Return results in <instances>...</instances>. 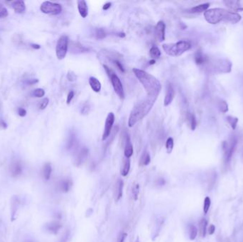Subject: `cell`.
<instances>
[{"label":"cell","mask_w":243,"mask_h":242,"mask_svg":"<svg viewBox=\"0 0 243 242\" xmlns=\"http://www.w3.org/2000/svg\"><path fill=\"white\" fill-rule=\"evenodd\" d=\"M211 205V200L210 198L209 197H206L204 200V214H207L208 212L209 209H210Z\"/></svg>","instance_id":"cell-35"},{"label":"cell","mask_w":243,"mask_h":242,"mask_svg":"<svg viewBox=\"0 0 243 242\" xmlns=\"http://www.w3.org/2000/svg\"><path fill=\"white\" fill-rule=\"evenodd\" d=\"M18 114H19V115L20 116V117H24L27 115V111H26L24 108L19 107V109H18Z\"/></svg>","instance_id":"cell-45"},{"label":"cell","mask_w":243,"mask_h":242,"mask_svg":"<svg viewBox=\"0 0 243 242\" xmlns=\"http://www.w3.org/2000/svg\"><path fill=\"white\" fill-rule=\"evenodd\" d=\"M39 83V80L38 79H30L26 81V84L29 85H33Z\"/></svg>","instance_id":"cell-46"},{"label":"cell","mask_w":243,"mask_h":242,"mask_svg":"<svg viewBox=\"0 0 243 242\" xmlns=\"http://www.w3.org/2000/svg\"><path fill=\"white\" fill-rule=\"evenodd\" d=\"M174 96H175V92L174 87H173V86L171 83H168V85H167L166 87V95H165L164 98V105L165 107H167V106H169L171 102H172V101L174 100Z\"/></svg>","instance_id":"cell-12"},{"label":"cell","mask_w":243,"mask_h":242,"mask_svg":"<svg viewBox=\"0 0 243 242\" xmlns=\"http://www.w3.org/2000/svg\"><path fill=\"white\" fill-rule=\"evenodd\" d=\"M8 14H9V13H8V10L7 9V8L0 4V19L7 17Z\"/></svg>","instance_id":"cell-38"},{"label":"cell","mask_w":243,"mask_h":242,"mask_svg":"<svg viewBox=\"0 0 243 242\" xmlns=\"http://www.w3.org/2000/svg\"><path fill=\"white\" fill-rule=\"evenodd\" d=\"M155 102L156 100L151 99L147 97L145 99L138 102L133 107L129 115L128 120L129 127H134L139 121L146 117L151 111Z\"/></svg>","instance_id":"cell-3"},{"label":"cell","mask_w":243,"mask_h":242,"mask_svg":"<svg viewBox=\"0 0 243 242\" xmlns=\"http://www.w3.org/2000/svg\"><path fill=\"white\" fill-rule=\"evenodd\" d=\"M130 171V160L126 158L123 162L122 169L121 171V174L122 176H127Z\"/></svg>","instance_id":"cell-24"},{"label":"cell","mask_w":243,"mask_h":242,"mask_svg":"<svg viewBox=\"0 0 243 242\" xmlns=\"http://www.w3.org/2000/svg\"><path fill=\"white\" fill-rule=\"evenodd\" d=\"M209 6H210V4L209 3H206V4H203V5H200L198 6H196V7H194L189 10L191 13H200L203 12V11H206L208 10Z\"/></svg>","instance_id":"cell-23"},{"label":"cell","mask_w":243,"mask_h":242,"mask_svg":"<svg viewBox=\"0 0 243 242\" xmlns=\"http://www.w3.org/2000/svg\"><path fill=\"white\" fill-rule=\"evenodd\" d=\"M113 62H114L115 65L117 66V68H118L119 71H120L121 72H122V73H125V68H124V67H123L122 64L120 62H119V61H117V60H115Z\"/></svg>","instance_id":"cell-41"},{"label":"cell","mask_w":243,"mask_h":242,"mask_svg":"<svg viewBox=\"0 0 243 242\" xmlns=\"http://www.w3.org/2000/svg\"><path fill=\"white\" fill-rule=\"evenodd\" d=\"M207 61H208V58L203 54L202 52L200 51L196 52V55H195V62L197 65H203V64L206 63Z\"/></svg>","instance_id":"cell-22"},{"label":"cell","mask_w":243,"mask_h":242,"mask_svg":"<svg viewBox=\"0 0 243 242\" xmlns=\"http://www.w3.org/2000/svg\"><path fill=\"white\" fill-rule=\"evenodd\" d=\"M88 82L90 86V87L92 88V90L95 93H99L100 92L102 85H101L100 82L99 81L98 79L95 77H90L89 78Z\"/></svg>","instance_id":"cell-19"},{"label":"cell","mask_w":243,"mask_h":242,"mask_svg":"<svg viewBox=\"0 0 243 242\" xmlns=\"http://www.w3.org/2000/svg\"><path fill=\"white\" fill-rule=\"evenodd\" d=\"M72 181L69 179H64L59 182V190L63 193H68L72 187Z\"/></svg>","instance_id":"cell-18"},{"label":"cell","mask_w":243,"mask_h":242,"mask_svg":"<svg viewBox=\"0 0 243 242\" xmlns=\"http://www.w3.org/2000/svg\"><path fill=\"white\" fill-rule=\"evenodd\" d=\"M151 162V157H150V154L148 151H145L144 153H143L142 156H141V159H140V165H148Z\"/></svg>","instance_id":"cell-25"},{"label":"cell","mask_w":243,"mask_h":242,"mask_svg":"<svg viewBox=\"0 0 243 242\" xmlns=\"http://www.w3.org/2000/svg\"><path fill=\"white\" fill-rule=\"evenodd\" d=\"M132 71L137 78L144 87L147 93V97L154 100H156L161 90V85L159 80L154 75L142 70L133 68Z\"/></svg>","instance_id":"cell-1"},{"label":"cell","mask_w":243,"mask_h":242,"mask_svg":"<svg viewBox=\"0 0 243 242\" xmlns=\"http://www.w3.org/2000/svg\"><path fill=\"white\" fill-rule=\"evenodd\" d=\"M188 119L189 120V121H190V125H191V129L194 131V130L196 129V124H197L196 117H195V116L194 115H192V114H189Z\"/></svg>","instance_id":"cell-34"},{"label":"cell","mask_w":243,"mask_h":242,"mask_svg":"<svg viewBox=\"0 0 243 242\" xmlns=\"http://www.w3.org/2000/svg\"><path fill=\"white\" fill-rule=\"evenodd\" d=\"M31 47H32L33 49H36V50H38V49H41V46H40V45H39V44H35V43L32 44V45H31Z\"/></svg>","instance_id":"cell-52"},{"label":"cell","mask_w":243,"mask_h":242,"mask_svg":"<svg viewBox=\"0 0 243 242\" xmlns=\"http://www.w3.org/2000/svg\"><path fill=\"white\" fill-rule=\"evenodd\" d=\"M11 7L14 10L15 12L21 14L24 13L26 10V5L24 1L21 0H18V1H14L11 3Z\"/></svg>","instance_id":"cell-17"},{"label":"cell","mask_w":243,"mask_h":242,"mask_svg":"<svg viewBox=\"0 0 243 242\" xmlns=\"http://www.w3.org/2000/svg\"><path fill=\"white\" fill-rule=\"evenodd\" d=\"M115 117L114 113L109 112L106 118V120H105V129H104V131H103V137H102L103 141H105V140H106L107 138L109 137V135H110L111 131H112L113 124H114V123H115Z\"/></svg>","instance_id":"cell-9"},{"label":"cell","mask_w":243,"mask_h":242,"mask_svg":"<svg viewBox=\"0 0 243 242\" xmlns=\"http://www.w3.org/2000/svg\"><path fill=\"white\" fill-rule=\"evenodd\" d=\"M73 51H75V53H83V52H87L88 49L81 46L80 44L76 43V45L73 46Z\"/></svg>","instance_id":"cell-32"},{"label":"cell","mask_w":243,"mask_h":242,"mask_svg":"<svg viewBox=\"0 0 243 242\" xmlns=\"http://www.w3.org/2000/svg\"><path fill=\"white\" fill-rule=\"evenodd\" d=\"M89 151L86 148H83L75 156L74 163L76 166H80L81 164H83L85 160L87 159V156H88Z\"/></svg>","instance_id":"cell-11"},{"label":"cell","mask_w":243,"mask_h":242,"mask_svg":"<svg viewBox=\"0 0 243 242\" xmlns=\"http://www.w3.org/2000/svg\"><path fill=\"white\" fill-rule=\"evenodd\" d=\"M228 121L229 124H230L231 127L232 128V129H235L236 128V126H237V123H238V119H237V118H234L232 117H228Z\"/></svg>","instance_id":"cell-37"},{"label":"cell","mask_w":243,"mask_h":242,"mask_svg":"<svg viewBox=\"0 0 243 242\" xmlns=\"http://www.w3.org/2000/svg\"><path fill=\"white\" fill-rule=\"evenodd\" d=\"M134 153V149H133L132 143L131 142L130 137L129 135L126 136V141H125V158L129 159Z\"/></svg>","instance_id":"cell-15"},{"label":"cell","mask_w":243,"mask_h":242,"mask_svg":"<svg viewBox=\"0 0 243 242\" xmlns=\"http://www.w3.org/2000/svg\"><path fill=\"white\" fill-rule=\"evenodd\" d=\"M216 231V227L214 225H210L208 228V233L210 235H213Z\"/></svg>","instance_id":"cell-48"},{"label":"cell","mask_w":243,"mask_h":242,"mask_svg":"<svg viewBox=\"0 0 243 242\" xmlns=\"http://www.w3.org/2000/svg\"><path fill=\"white\" fill-rule=\"evenodd\" d=\"M51 173H52V167H51V163H46L44 164V165L43 166L42 171H41L43 179L46 181H49L51 178Z\"/></svg>","instance_id":"cell-20"},{"label":"cell","mask_w":243,"mask_h":242,"mask_svg":"<svg viewBox=\"0 0 243 242\" xmlns=\"http://www.w3.org/2000/svg\"><path fill=\"white\" fill-rule=\"evenodd\" d=\"M198 234V229L196 226L194 225H191L189 227V237L191 240H194Z\"/></svg>","instance_id":"cell-29"},{"label":"cell","mask_w":243,"mask_h":242,"mask_svg":"<svg viewBox=\"0 0 243 242\" xmlns=\"http://www.w3.org/2000/svg\"><path fill=\"white\" fill-rule=\"evenodd\" d=\"M49 99H48V98H44V99H43L40 102V103L39 105V109L41 110L45 109L48 106V105H49Z\"/></svg>","instance_id":"cell-39"},{"label":"cell","mask_w":243,"mask_h":242,"mask_svg":"<svg viewBox=\"0 0 243 242\" xmlns=\"http://www.w3.org/2000/svg\"><path fill=\"white\" fill-rule=\"evenodd\" d=\"M127 234L126 233H123L119 236L118 240H117V242H124L125 239H126Z\"/></svg>","instance_id":"cell-49"},{"label":"cell","mask_w":243,"mask_h":242,"mask_svg":"<svg viewBox=\"0 0 243 242\" xmlns=\"http://www.w3.org/2000/svg\"><path fill=\"white\" fill-rule=\"evenodd\" d=\"M31 95L35 97H42L45 95V91L41 88H37L31 93Z\"/></svg>","instance_id":"cell-33"},{"label":"cell","mask_w":243,"mask_h":242,"mask_svg":"<svg viewBox=\"0 0 243 242\" xmlns=\"http://www.w3.org/2000/svg\"><path fill=\"white\" fill-rule=\"evenodd\" d=\"M150 55L152 59H158L161 56V51L158 47L152 46L150 49Z\"/></svg>","instance_id":"cell-28"},{"label":"cell","mask_w":243,"mask_h":242,"mask_svg":"<svg viewBox=\"0 0 243 242\" xmlns=\"http://www.w3.org/2000/svg\"><path fill=\"white\" fill-rule=\"evenodd\" d=\"M162 48L165 53L171 56H179L185 52L188 51L191 45L186 41H180L175 43L163 44Z\"/></svg>","instance_id":"cell-4"},{"label":"cell","mask_w":243,"mask_h":242,"mask_svg":"<svg viewBox=\"0 0 243 242\" xmlns=\"http://www.w3.org/2000/svg\"><path fill=\"white\" fill-rule=\"evenodd\" d=\"M68 49V38L67 36H61L58 40L56 47H55L57 58L58 60L65 58L66 56Z\"/></svg>","instance_id":"cell-6"},{"label":"cell","mask_w":243,"mask_h":242,"mask_svg":"<svg viewBox=\"0 0 243 242\" xmlns=\"http://www.w3.org/2000/svg\"><path fill=\"white\" fill-rule=\"evenodd\" d=\"M220 110L222 112H226L228 110V105H227L226 102H222L220 103Z\"/></svg>","instance_id":"cell-44"},{"label":"cell","mask_w":243,"mask_h":242,"mask_svg":"<svg viewBox=\"0 0 243 242\" xmlns=\"http://www.w3.org/2000/svg\"><path fill=\"white\" fill-rule=\"evenodd\" d=\"M27 242H32L31 241H27Z\"/></svg>","instance_id":"cell-54"},{"label":"cell","mask_w":243,"mask_h":242,"mask_svg":"<svg viewBox=\"0 0 243 242\" xmlns=\"http://www.w3.org/2000/svg\"><path fill=\"white\" fill-rule=\"evenodd\" d=\"M0 126H2L4 129H6V128L7 127V124H6V122L4 121V120H1V121H0Z\"/></svg>","instance_id":"cell-51"},{"label":"cell","mask_w":243,"mask_h":242,"mask_svg":"<svg viewBox=\"0 0 243 242\" xmlns=\"http://www.w3.org/2000/svg\"><path fill=\"white\" fill-rule=\"evenodd\" d=\"M131 193H132V197L134 198V200H137L138 199V196L139 194V185L138 183L134 184V185L132 187Z\"/></svg>","instance_id":"cell-31"},{"label":"cell","mask_w":243,"mask_h":242,"mask_svg":"<svg viewBox=\"0 0 243 242\" xmlns=\"http://www.w3.org/2000/svg\"><path fill=\"white\" fill-rule=\"evenodd\" d=\"M156 183V185L159 186V187H161V186H164L165 184H166V181H165L164 178H161L157 179Z\"/></svg>","instance_id":"cell-47"},{"label":"cell","mask_w":243,"mask_h":242,"mask_svg":"<svg viewBox=\"0 0 243 242\" xmlns=\"http://www.w3.org/2000/svg\"><path fill=\"white\" fill-rule=\"evenodd\" d=\"M105 31L103 29H97L95 32V36L97 39H103L105 37Z\"/></svg>","instance_id":"cell-36"},{"label":"cell","mask_w":243,"mask_h":242,"mask_svg":"<svg viewBox=\"0 0 243 242\" xmlns=\"http://www.w3.org/2000/svg\"><path fill=\"white\" fill-rule=\"evenodd\" d=\"M67 78L70 82H75L77 79V76L73 71H69L67 74Z\"/></svg>","instance_id":"cell-40"},{"label":"cell","mask_w":243,"mask_h":242,"mask_svg":"<svg viewBox=\"0 0 243 242\" xmlns=\"http://www.w3.org/2000/svg\"><path fill=\"white\" fill-rule=\"evenodd\" d=\"M74 92L73 91H71L69 92L68 95L67 96V100H66V103L68 105H70V103L71 102V101H72L73 97H74Z\"/></svg>","instance_id":"cell-42"},{"label":"cell","mask_w":243,"mask_h":242,"mask_svg":"<svg viewBox=\"0 0 243 242\" xmlns=\"http://www.w3.org/2000/svg\"><path fill=\"white\" fill-rule=\"evenodd\" d=\"M237 143H238V140L236 138H234L231 140L229 143L228 142H224L222 144V149L224 150L225 161L226 163H228L231 161L232 155L236 149Z\"/></svg>","instance_id":"cell-8"},{"label":"cell","mask_w":243,"mask_h":242,"mask_svg":"<svg viewBox=\"0 0 243 242\" xmlns=\"http://www.w3.org/2000/svg\"><path fill=\"white\" fill-rule=\"evenodd\" d=\"M111 5H112V4H111L110 2H107V3H106V4H105L104 6H103V10H107V9H109V8H110Z\"/></svg>","instance_id":"cell-50"},{"label":"cell","mask_w":243,"mask_h":242,"mask_svg":"<svg viewBox=\"0 0 243 242\" xmlns=\"http://www.w3.org/2000/svg\"><path fill=\"white\" fill-rule=\"evenodd\" d=\"M77 9H78L79 13L83 18H86L88 15V7L86 2L84 0H79L77 1Z\"/></svg>","instance_id":"cell-16"},{"label":"cell","mask_w":243,"mask_h":242,"mask_svg":"<svg viewBox=\"0 0 243 242\" xmlns=\"http://www.w3.org/2000/svg\"><path fill=\"white\" fill-rule=\"evenodd\" d=\"M207 224H208V222H207L206 219H201V220L200 221V222H199L200 233V235L202 236L203 237H206Z\"/></svg>","instance_id":"cell-27"},{"label":"cell","mask_w":243,"mask_h":242,"mask_svg":"<svg viewBox=\"0 0 243 242\" xmlns=\"http://www.w3.org/2000/svg\"><path fill=\"white\" fill-rule=\"evenodd\" d=\"M123 186L124 183L122 180H119L117 183V188H116V200L118 201L120 198L122 197L123 194Z\"/></svg>","instance_id":"cell-26"},{"label":"cell","mask_w":243,"mask_h":242,"mask_svg":"<svg viewBox=\"0 0 243 242\" xmlns=\"http://www.w3.org/2000/svg\"><path fill=\"white\" fill-rule=\"evenodd\" d=\"M61 227H62V225H61V222H59L58 221L51 222L47 223L45 226L46 229L49 232L53 234H58L59 230L61 229Z\"/></svg>","instance_id":"cell-14"},{"label":"cell","mask_w":243,"mask_h":242,"mask_svg":"<svg viewBox=\"0 0 243 242\" xmlns=\"http://www.w3.org/2000/svg\"><path fill=\"white\" fill-rule=\"evenodd\" d=\"M174 142L173 138L171 137L168 138L166 142V148L168 153H171V152H172L173 149H174Z\"/></svg>","instance_id":"cell-30"},{"label":"cell","mask_w":243,"mask_h":242,"mask_svg":"<svg viewBox=\"0 0 243 242\" xmlns=\"http://www.w3.org/2000/svg\"><path fill=\"white\" fill-rule=\"evenodd\" d=\"M165 29L166 25L163 21H159L155 27V36L159 42L165 40Z\"/></svg>","instance_id":"cell-10"},{"label":"cell","mask_w":243,"mask_h":242,"mask_svg":"<svg viewBox=\"0 0 243 242\" xmlns=\"http://www.w3.org/2000/svg\"><path fill=\"white\" fill-rule=\"evenodd\" d=\"M155 63H156V60L151 59V61H149V64H150V65H154Z\"/></svg>","instance_id":"cell-53"},{"label":"cell","mask_w":243,"mask_h":242,"mask_svg":"<svg viewBox=\"0 0 243 242\" xmlns=\"http://www.w3.org/2000/svg\"><path fill=\"white\" fill-rule=\"evenodd\" d=\"M23 166L19 161H14L10 165V173L12 177H18L22 173Z\"/></svg>","instance_id":"cell-13"},{"label":"cell","mask_w":243,"mask_h":242,"mask_svg":"<svg viewBox=\"0 0 243 242\" xmlns=\"http://www.w3.org/2000/svg\"><path fill=\"white\" fill-rule=\"evenodd\" d=\"M40 9L43 13L50 15H58L62 11V7L58 3L46 1L41 4Z\"/></svg>","instance_id":"cell-7"},{"label":"cell","mask_w":243,"mask_h":242,"mask_svg":"<svg viewBox=\"0 0 243 242\" xmlns=\"http://www.w3.org/2000/svg\"><path fill=\"white\" fill-rule=\"evenodd\" d=\"M89 111H90V107H89V105H83L80 110L81 114H82V115H87V114L89 112Z\"/></svg>","instance_id":"cell-43"},{"label":"cell","mask_w":243,"mask_h":242,"mask_svg":"<svg viewBox=\"0 0 243 242\" xmlns=\"http://www.w3.org/2000/svg\"><path fill=\"white\" fill-rule=\"evenodd\" d=\"M103 67H104L105 71H106V73L108 75L109 80H110L115 93L118 95V97L121 99H123L125 98V92L122 83L119 77L116 75V73L112 69L109 68L108 66H107L106 65H103Z\"/></svg>","instance_id":"cell-5"},{"label":"cell","mask_w":243,"mask_h":242,"mask_svg":"<svg viewBox=\"0 0 243 242\" xmlns=\"http://www.w3.org/2000/svg\"><path fill=\"white\" fill-rule=\"evenodd\" d=\"M224 3L226 4V7H228L229 9L234 11H242L243 10V8L241 7L240 2L238 1H225Z\"/></svg>","instance_id":"cell-21"},{"label":"cell","mask_w":243,"mask_h":242,"mask_svg":"<svg viewBox=\"0 0 243 242\" xmlns=\"http://www.w3.org/2000/svg\"><path fill=\"white\" fill-rule=\"evenodd\" d=\"M204 17L211 24H216L221 21L237 24L241 20V16L238 13L227 11L221 8L208 9L204 12Z\"/></svg>","instance_id":"cell-2"}]
</instances>
